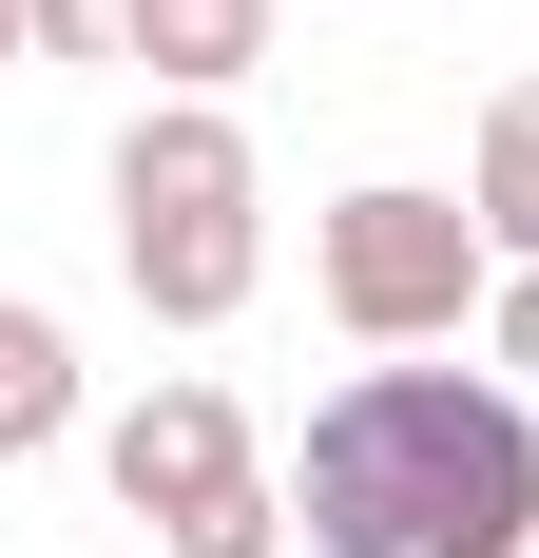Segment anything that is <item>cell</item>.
I'll return each mask as SVG.
<instances>
[{
  "mask_svg": "<svg viewBox=\"0 0 539 558\" xmlns=\"http://www.w3.org/2000/svg\"><path fill=\"white\" fill-rule=\"evenodd\" d=\"M463 193H482V231H501V270H539V77H520V97L482 116V173H463Z\"/></svg>",
  "mask_w": 539,
  "mask_h": 558,
  "instance_id": "obj_8",
  "label": "cell"
},
{
  "mask_svg": "<svg viewBox=\"0 0 539 558\" xmlns=\"http://www.w3.org/2000/svg\"><path fill=\"white\" fill-rule=\"evenodd\" d=\"M309 558H539V404L501 366H367L289 462Z\"/></svg>",
  "mask_w": 539,
  "mask_h": 558,
  "instance_id": "obj_1",
  "label": "cell"
},
{
  "mask_svg": "<svg viewBox=\"0 0 539 558\" xmlns=\"http://www.w3.org/2000/svg\"><path fill=\"white\" fill-rule=\"evenodd\" d=\"M97 482L155 520V539H193L213 501H251V424H231V386H193V366L135 386V404H116V444H97Z\"/></svg>",
  "mask_w": 539,
  "mask_h": 558,
  "instance_id": "obj_3",
  "label": "cell"
},
{
  "mask_svg": "<svg viewBox=\"0 0 539 558\" xmlns=\"http://www.w3.org/2000/svg\"><path fill=\"white\" fill-rule=\"evenodd\" d=\"M270 539H289V501H270V482H251V501H213V520H193V539H155V558H270Z\"/></svg>",
  "mask_w": 539,
  "mask_h": 558,
  "instance_id": "obj_10",
  "label": "cell"
},
{
  "mask_svg": "<svg viewBox=\"0 0 539 558\" xmlns=\"http://www.w3.org/2000/svg\"><path fill=\"white\" fill-rule=\"evenodd\" d=\"M20 39L97 77V58H155V0H20Z\"/></svg>",
  "mask_w": 539,
  "mask_h": 558,
  "instance_id": "obj_9",
  "label": "cell"
},
{
  "mask_svg": "<svg viewBox=\"0 0 539 558\" xmlns=\"http://www.w3.org/2000/svg\"><path fill=\"white\" fill-rule=\"evenodd\" d=\"M135 213H251V135H231V97H155L135 135H116V231Z\"/></svg>",
  "mask_w": 539,
  "mask_h": 558,
  "instance_id": "obj_4",
  "label": "cell"
},
{
  "mask_svg": "<svg viewBox=\"0 0 539 558\" xmlns=\"http://www.w3.org/2000/svg\"><path fill=\"white\" fill-rule=\"evenodd\" d=\"M58 424H77V347H58V308H0V462H39Z\"/></svg>",
  "mask_w": 539,
  "mask_h": 558,
  "instance_id": "obj_6",
  "label": "cell"
},
{
  "mask_svg": "<svg viewBox=\"0 0 539 558\" xmlns=\"http://www.w3.org/2000/svg\"><path fill=\"white\" fill-rule=\"evenodd\" d=\"M270 58V0H155V97H231Z\"/></svg>",
  "mask_w": 539,
  "mask_h": 558,
  "instance_id": "obj_7",
  "label": "cell"
},
{
  "mask_svg": "<svg viewBox=\"0 0 539 558\" xmlns=\"http://www.w3.org/2000/svg\"><path fill=\"white\" fill-rule=\"evenodd\" d=\"M482 347H501V386L539 404V270H501V308H482Z\"/></svg>",
  "mask_w": 539,
  "mask_h": 558,
  "instance_id": "obj_11",
  "label": "cell"
},
{
  "mask_svg": "<svg viewBox=\"0 0 539 558\" xmlns=\"http://www.w3.org/2000/svg\"><path fill=\"white\" fill-rule=\"evenodd\" d=\"M116 270H135L155 328H231L251 270H270V231H251V213H135V231H116Z\"/></svg>",
  "mask_w": 539,
  "mask_h": 558,
  "instance_id": "obj_5",
  "label": "cell"
},
{
  "mask_svg": "<svg viewBox=\"0 0 539 558\" xmlns=\"http://www.w3.org/2000/svg\"><path fill=\"white\" fill-rule=\"evenodd\" d=\"M309 289L347 347H443L463 308H501V231L482 193H424V173H367V193H327L309 213Z\"/></svg>",
  "mask_w": 539,
  "mask_h": 558,
  "instance_id": "obj_2",
  "label": "cell"
}]
</instances>
